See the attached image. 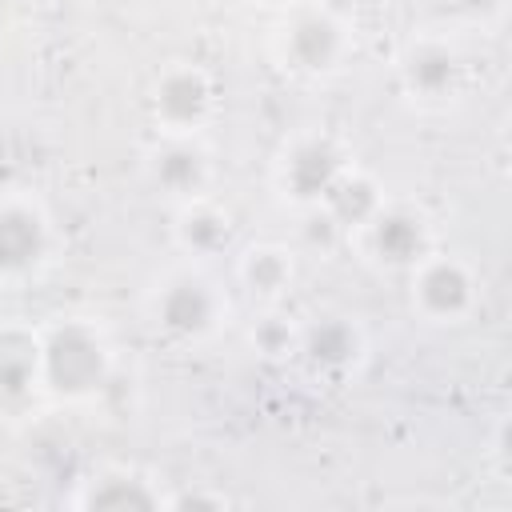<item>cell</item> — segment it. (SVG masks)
Instances as JSON below:
<instances>
[{
  "label": "cell",
  "mask_w": 512,
  "mask_h": 512,
  "mask_svg": "<svg viewBox=\"0 0 512 512\" xmlns=\"http://www.w3.org/2000/svg\"><path fill=\"white\" fill-rule=\"evenodd\" d=\"M316 384H348L368 360V336L352 316L328 312L300 324L296 356H292Z\"/></svg>",
  "instance_id": "obj_11"
},
{
  "label": "cell",
  "mask_w": 512,
  "mask_h": 512,
  "mask_svg": "<svg viewBox=\"0 0 512 512\" xmlns=\"http://www.w3.org/2000/svg\"><path fill=\"white\" fill-rule=\"evenodd\" d=\"M172 248L192 260V264H208L216 256H228L236 244V220L232 212L216 200V196H200L188 204L172 208V224H168Z\"/></svg>",
  "instance_id": "obj_13"
},
{
  "label": "cell",
  "mask_w": 512,
  "mask_h": 512,
  "mask_svg": "<svg viewBox=\"0 0 512 512\" xmlns=\"http://www.w3.org/2000/svg\"><path fill=\"white\" fill-rule=\"evenodd\" d=\"M156 136H204L220 112L216 76L196 60H168L144 92Z\"/></svg>",
  "instance_id": "obj_7"
},
{
  "label": "cell",
  "mask_w": 512,
  "mask_h": 512,
  "mask_svg": "<svg viewBox=\"0 0 512 512\" xmlns=\"http://www.w3.org/2000/svg\"><path fill=\"white\" fill-rule=\"evenodd\" d=\"M408 276V308L432 328H460L480 308V272L456 252H428Z\"/></svg>",
  "instance_id": "obj_9"
},
{
  "label": "cell",
  "mask_w": 512,
  "mask_h": 512,
  "mask_svg": "<svg viewBox=\"0 0 512 512\" xmlns=\"http://www.w3.org/2000/svg\"><path fill=\"white\" fill-rule=\"evenodd\" d=\"M152 332L176 348H204L232 324V296L204 264H176L160 272L144 296Z\"/></svg>",
  "instance_id": "obj_3"
},
{
  "label": "cell",
  "mask_w": 512,
  "mask_h": 512,
  "mask_svg": "<svg viewBox=\"0 0 512 512\" xmlns=\"http://www.w3.org/2000/svg\"><path fill=\"white\" fill-rule=\"evenodd\" d=\"M348 164H352V152L336 132L296 128L292 136L280 140L272 156V192L292 212L320 208Z\"/></svg>",
  "instance_id": "obj_5"
},
{
  "label": "cell",
  "mask_w": 512,
  "mask_h": 512,
  "mask_svg": "<svg viewBox=\"0 0 512 512\" xmlns=\"http://www.w3.org/2000/svg\"><path fill=\"white\" fill-rule=\"evenodd\" d=\"M140 176L160 200L176 208L212 196L216 156L204 136H156L140 156Z\"/></svg>",
  "instance_id": "obj_10"
},
{
  "label": "cell",
  "mask_w": 512,
  "mask_h": 512,
  "mask_svg": "<svg viewBox=\"0 0 512 512\" xmlns=\"http://www.w3.org/2000/svg\"><path fill=\"white\" fill-rule=\"evenodd\" d=\"M296 340H300V324L292 316H284L280 304H268L248 328V348L260 360H292L296 356Z\"/></svg>",
  "instance_id": "obj_17"
},
{
  "label": "cell",
  "mask_w": 512,
  "mask_h": 512,
  "mask_svg": "<svg viewBox=\"0 0 512 512\" xmlns=\"http://www.w3.org/2000/svg\"><path fill=\"white\" fill-rule=\"evenodd\" d=\"M116 376V344L92 316L40 324V380L56 404H92Z\"/></svg>",
  "instance_id": "obj_2"
},
{
  "label": "cell",
  "mask_w": 512,
  "mask_h": 512,
  "mask_svg": "<svg viewBox=\"0 0 512 512\" xmlns=\"http://www.w3.org/2000/svg\"><path fill=\"white\" fill-rule=\"evenodd\" d=\"M244 4H256V8H284V4H292V0H244Z\"/></svg>",
  "instance_id": "obj_21"
},
{
  "label": "cell",
  "mask_w": 512,
  "mask_h": 512,
  "mask_svg": "<svg viewBox=\"0 0 512 512\" xmlns=\"http://www.w3.org/2000/svg\"><path fill=\"white\" fill-rule=\"evenodd\" d=\"M296 216H300V240L312 252H328L336 244H348V236L336 228V220L324 208H308V212H296Z\"/></svg>",
  "instance_id": "obj_19"
},
{
  "label": "cell",
  "mask_w": 512,
  "mask_h": 512,
  "mask_svg": "<svg viewBox=\"0 0 512 512\" xmlns=\"http://www.w3.org/2000/svg\"><path fill=\"white\" fill-rule=\"evenodd\" d=\"M236 284L264 308L280 304L296 284V252L288 244H276V240H260V244L240 248Z\"/></svg>",
  "instance_id": "obj_15"
},
{
  "label": "cell",
  "mask_w": 512,
  "mask_h": 512,
  "mask_svg": "<svg viewBox=\"0 0 512 512\" xmlns=\"http://www.w3.org/2000/svg\"><path fill=\"white\" fill-rule=\"evenodd\" d=\"M444 4V16L456 24V28H468V32H500L504 28V16H508V0H440Z\"/></svg>",
  "instance_id": "obj_18"
},
{
  "label": "cell",
  "mask_w": 512,
  "mask_h": 512,
  "mask_svg": "<svg viewBox=\"0 0 512 512\" xmlns=\"http://www.w3.org/2000/svg\"><path fill=\"white\" fill-rule=\"evenodd\" d=\"M60 256V228L52 208L28 192H0V288H28L48 276Z\"/></svg>",
  "instance_id": "obj_4"
},
{
  "label": "cell",
  "mask_w": 512,
  "mask_h": 512,
  "mask_svg": "<svg viewBox=\"0 0 512 512\" xmlns=\"http://www.w3.org/2000/svg\"><path fill=\"white\" fill-rule=\"evenodd\" d=\"M468 64L448 32H416L396 52V88L424 112H444L464 96Z\"/></svg>",
  "instance_id": "obj_8"
},
{
  "label": "cell",
  "mask_w": 512,
  "mask_h": 512,
  "mask_svg": "<svg viewBox=\"0 0 512 512\" xmlns=\"http://www.w3.org/2000/svg\"><path fill=\"white\" fill-rule=\"evenodd\" d=\"M348 244L356 248V256H360L368 268H376V272H396V276L412 272L428 252L440 248L432 216H428L420 204H412V200H392V196L348 236Z\"/></svg>",
  "instance_id": "obj_6"
},
{
  "label": "cell",
  "mask_w": 512,
  "mask_h": 512,
  "mask_svg": "<svg viewBox=\"0 0 512 512\" xmlns=\"http://www.w3.org/2000/svg\"><path fill=\"white\" fill-rule=\"evenodd\" d=\"M356 52V28L324 0H292L276 8L268 28V56L292 80H332Z\"/></svg>",
  "instance_id": "obj_1"
},
{
  "label": "cell",
  "mask_w": 512,
  "mask_h": 512,
  "mask_svg": "<svg viewBox=\"0 0 512 512\" xmlns=\"http://www.w3.org/2000/svg\"><path fill=\"white\" fill-rule=\"evenodd\" d=\"M164 492L160 476L140 464H96L84 480H76L68 504L76 512H148L164 508Z\"/></svg>",
  "instance_id": "obj_12"
},
{
  "label": "cell",
  "mask_w": 512,
  "mask_h": 512,
  "mask_svg": "<svg viewBox=\"0 0 512 512\" xmlns=\"http://www.w3.org/2000/svg\"><path fill=\"white\" fill-rule=\"evenodd\" d=\"M44 396L40 380V324L24 316L0 320V404L24 408Z\"/></svg>",
  "instance_id": "obj_14"
},
{
  "label": "cell",
  "mask_w": 512,
  "mask_h": 512,
  "mask_svg": "<svg viewBox=\"0 0 512 512\" xmlns=\"http://www.w3.org/2000/svg\"><path fill=\"white\" fill-rule=\"evenodd\" d=\"M232 496L224 488H208V484H192V488H172L164 492V508L172 512H188V508H228Z\"/></svg>",
  "instance_id": "obj_20"
},
{
  "label": "cell",
  "mask_w": 512,
  "mask_h": 512,
  "mask_svg": "<svg viewBox=\"0 0 512 512\" xmlns=\"http://www.w3.org/2000/svg\"><path fill=\"white\" fill-rule=\"evenodd\" d=\"M388 200V192H384V184L368 172V168H360L356 160L344 168V176L332 184V192L324 196V212L336 220V228L344 232V236H352L380 204Z\"/></svg>",
  "instance_id": "obj_16"
}]
</instances>
